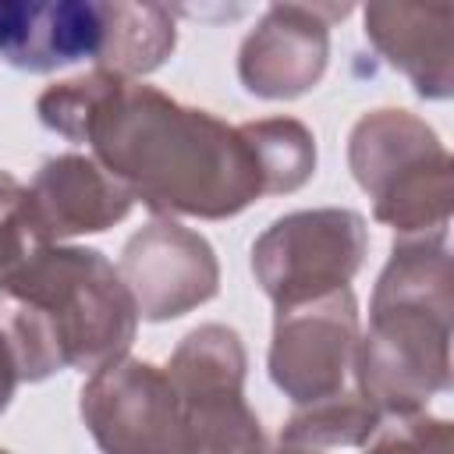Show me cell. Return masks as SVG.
I'll return each instance as SVG.
<instances>
[{
	"mask_svg": "<svg viewBox=\"0 0 454 454\" xmlns=\"http://www.w3.org/2000/svg\"><path fill=\"white\" fill-rule=\"evenodd\" d=\"M35 114L50 131L85 142L135 202L167 220H227L266 195L241 124L188 106L156 85L92 67L43 89Z\"/></svg>",
	"mask_w": 454,
	"mask_h": 454,
	"instance_id": "1",
	"label": "cell"
},
{
	"mask_svg": "<svg viewBox=\"0 0 454 454\" xmlns=\"http://www.w3.org/2000/svg\"><path fill=\"white\" fill-rule=\"evenodd\" d=\"M135 330L138 309L96 248L46 241L0 277V333L21 383L64 369L96 372L128 355Z\"/></svg>",
	"mask_w": 454,
	"mask_h": 454,
	"instance_id": "2",
	"label": "cell"
},
{
	"mask_svg": "<svg viewBox=\"0 0 454 454\" xmlns=\"http://www.w3.org/2000/svg\"><path fill=\"white\" fill-rule=\"evenodd\" d=\"M450 312L447 231L394 238L372 287L369 326L358 330L351 358L355 390L383 419L419 415L436 394L450 390Z\"/></svg>",
	"mask_w": 454,
	"mask_h": 454,
	"instance_id": "3",
	"label": "cell"
},
{
	"mask_svg": "<svg viewBox=\"0 0 454 454\" xmlns=\"http://www.w3.org/2000/svg\"><path fill=\"white\" fill-rule=\"evenodd\" d=\"M348 167L372 199V216L394 238L447 231L454 199L450 153L411 110L380 106L362 114L348 135Z\"/></svg>",
	"mask_w": 454,
	"mask_h": 454,
	"instance_id": "4",
	"label": "cell"
},
{
	"mask_svg": "<svg viewBox=\"0 0 454 454\" xmlns=\"http://www.w3.org/2000/svg\"><path fill=\"white\" fill-rule=\"evenodd\" d=\"M245 340L234 326L202 323L181 337L167 380L181 408V454H266L259 415L245 401Z\"/></svg>",
	"mask_w": 454,
	"mask_h": 454,
	"instance_id": "5",
	"label": "cell"
},
{
	"mask_svg": "<svg viewBox=\"0 0 454 454\" xmlns=\"http://www.w3.org/2000/svg\"><path fill=\"white\" fill-rule=\"evenodd\" d=\"M369 248L365 216L340 206L298 209L273 220L252 245V273L280 309L340 287L362 270Z\"/></svg>",
	"mask_w": 454,
	"mask_h": 454,
	"instance_id": "6",
	"label": "cell"
},
{
	"mask_svg": "<svg viewBox=\"0 0 454 454\" xmlns=\"http://www.w3.org/2000/svg\"><path fill=\"white\" fill-rule=\"evenodd\" d=\"M78 415L103 454H181V408L167 369L114 358L89 372Z\"/></svg>",
	"mask_w": 454,
	"mask_h": 454,
	"instance_id": "7",
	"label": "cell"
},
{
	"mask_svg": "<svg viewBox=\"0 0 454 454\" xmlns=\"http://www.w3.org/2000/svg\"><path fill=\"white\" fill-rule=\"evenodd\" d=\"M358 344V301L351 287L280 305L270 340V380L294 408L340 394Z\"/></svg>",
	"mask_w": 454,
	"mask_h": 454,
	"instance_id": "8",
	"label": "cell"
},
{
	"mask_svg": "<svg viewBox=\"0 0 454 454\" xmlns=\"http://www.w3.org/2000/svg\"><path fill=\"white\" fill-rule=\"evenodd\" d=\"M117 273L138 309V319L167 323L220 291V262L213 245L167 216L149 220L135 231L117 259Z\"/></svg>",
	"mask_w": 454,
	"mask_h": 454,
	"instance_id": "9",
	"label": "cell"
},
{
	"mask_svg": "<svg viewBox=\"0 0 454 454\" xmlns=\"http://www.w3.org/2000/svg\"><path fill=\"white\" fill-rule=\"evenodd\" d=\"M351 4H273L241 39L238 78L259 99H298L330 64V28Z\"/></svg>",
	"mask_w": 454,
	"mask_h": 454,
	"instance_id": "10",
	"label": "cell"
},
{
	"mask_svg": "<svg viewBox=\"0 0 454 454\" xmlns=\"http://www.w3.org/2000/svg\"><path fill=\"white\" fill-rule=\"evenodd\" d=\"M106 0H0V60L50 74L78 60H99Z\"/></svg>",
	"mask_w": 454,
	"mask_h": 454,
	"instance_id": "11",
	"label": "cell"
},
{
	"mask_svg": "<svg viewBox=\"0 0 454 454\" xmlns=\"http://www.w3.org/2000/svg\"><path fill=\"white\" fill-rule=\"evenodd\" d=\"M25 192L28 209L50 241L99 234L121 223L135 206L131 192L96 156L85 153L50 156Z\"/></svg>",
	"mask_w": 454,
	"mask_h": 454,
	"instance_id": "12",
	"label": "cell"
},
{
	"mask_svg": "<svg viewBox=\"0 0 454 454\" xmlns=\"http://www.w3.org/2000/svg\"><path fill=\"white\" fill-rule=\"evenodd\" d=\"M365 39L401 71L422 99H447L454 92V4H369L362 11Z\"/></svg>",
	"mask_w": 454,
	"mask_h": 454,
	"instance_id": "13",
	"label": "cell"
},
{
	"mask_svg": "<svg viewBox=\"0 0 454 454\" xmlns=\"http://www.w3.org/2000/svg\"><path fill=\"white\" fill-rule=\"evenodd\" d=\"M177 46V25L163 4L106 0V32L96 71L142 82V74L167 64Z\"/></svg>",
	"mask_w": 454,
	"mask_h": 454,
	"instance_id": "14",
	"label": "cell"
},
{
	"mask_svg": "<svg viewBox=\"0 0 454 454\" xmlns=\"http://www.w3.org/2000/svg\"><path fill=\"white\" fill-rule=\"evenodd\" d=\"M383 426V415L358 394V390H340L323 401L301 404L291 411V419L280 426V443L294 447H365L372 433Z\"/></svg>",
	"mask_w": 454,
	"mask_h": 454,
	"instance_id": "15",
	"label": "cell"
},
{
	"mask_svg": "<svg viewBox=\"0 0 454 454\" xmlns=\"http://www.w3.org/2000/svg\"><path fill=\"white\" fill-rule=\"evenodd\" d=\"M241 135L248 138V145L259 160L266 195L298 192L312 177V170H316V138L301 121H294V117H259V121H245Z\"/></svg>",
	"mask_w": 454,
	"mask_h": 454,
	"instance_id": "16",
	"label": "cell"
},
{
	"mask_svg": "<svg viewBox=\"0 0 454 454\" xmlns=\"http://www.w3.org/2000/svg\"><path fill=\"white\" fill-rule=\"evenodd\" d=\"M365 454H454V429L436 415L383 419V426L365 443Z\"/></svg>",
	"mask_w": 454,
	"mask_h": 454,
	"instance_id": "17",
	"label": "cell"
},
{
	"mask_svg": "<svg viewBox=\"0 0 454 454\" xmlns=\"http://www.w3.org/2000/svg\"><path fill=\"white\" fill-rule=\"evenodd\" d=\"M18 383H21V376H18L14 355H11V348H7V337L0 333V415L7 411V404H11L14 390H18Z\"/></svg>",
	"mask_w": 454,
	"mask_h": 454,
	"instance_id": "18",
	"label": "cell"
},
{
	"mask_svg": "<svg viewBox=\"0 0 454 454\" xmlns=\"http://www.w3.org/2000/svg\"><path fill=\"white\" fill-rule=\"evenodd\" d=\"M21 192H25V184H21L14 174L0 170V213H4L7 206H14V202L21 199Z\"/></svg>",
	"mask_w": 454,
	"mask_h": 454,
	"instance_id": "19",
	"label": "cell"
},
{
	"mask_svg": "<svg viewBox=\"0 0 454 454\" xmlns=\"http://www.w3.org/2000/svg\"><path fill=\"white\" fill-rule=\"evenodd\" d=\"M266 454H323V450H312V447H294V443H280L277 450H266Z\"/></svg>",
	"mask_w": 454,
	"mask_h": 454,
	"instance_id": "20",
	"label": "cell"
},
{
	"mask_svg": "<svg viewBox=\"0 0 454 454\" xmlns=\"http://www.w3.org/2000/svg\"><path fill=\"white\" fill-rule=\"evenodd\" d=\"M0 454H11V450H4V447H0Z\"/></svg>",
	"mask_w": 454,
	"mask_h": 454,
	"instance_id": "21",
	"label": "cell"
}]
</instances>
